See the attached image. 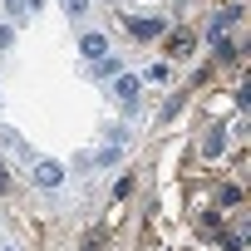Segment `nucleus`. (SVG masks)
<instances>
[{
  "label": "nucleus",
  "instance_id": "1",
  "mask_svg": "<svg viewBox=\"0 0 251 251\" xmlns=\"http://www.w3.org/2000/svg\"><path fill=\"white\" fill-rule=\"evenodd\" d=\"M35 187L40 192H59L64 187V163L59 158H40L35 163Z\"/></svg>",
  "mask_w": 251,
  "mask_h": 251
},
{
  "label": "nucleus",
  "instance_id": "2",
  "mask_svg": "<svg viewBox=\"0 0 251 251\" xmlns=\"http://www.w3.org/2000/svg\"><path fill=\"white\" fill-rule=\"evenodd\" d=\"M138 89H143V79H138V74H118V79H113V99L128 108V113L138 108Z\"/></svg>",
  "mask_w": 251,
  "mask_h": 251
},
{
  "label": "nucleus",
  "instance_id": "3",
  "mask_svg": "<svg viewBox=\"0 0 251 251\" xmlns=\"http://www.w3.org/2000/svg\"><path fill=\"white\" fill-rule=\"evenodd\" d=\"M79 54H84L89 64H94V59H103V54H108V35H99V30H84V35H79Z\"/></svg>",
  "mask_w": 251,
  "mask_h": 251
},
{
  "label": "nucleus",
  "instance_id": "4",
  "mask_svg": "<svg viewBox=\"0 0 251 251\" xmlns=\"http://www.w3.org/2000/svg\"><path fill=\"white\" fill-rule=\"evenodd\" d=\"M236 20H241V5H226V10H217V15H212V25H207V35H212V40H222V30H231Z\"/></svg>",
  "mask_w": 251,
  "mask_h": 251
},
{
  "label": "nucleus",
  "instance_id": "5",
  "mask_svg": "<svg viewBox=\"0 0 251 251\" xmlns=\"http://www.w3.org/2000/svg\"><path fill=\"white\" fill-rule=\"evenodd\" d=\"M89 74H94V79H118V74H123V59H118V54H103V59L89 64Z\"/></svg>",
  "mask_w": 251,
  "mask_h": 251
},
{
  "label": "nucleus",
  "instance_id": "6",
  "mask_svg": "<svg viewBox=\"0 0 251 251\" xmlns=\"http://www.w3.org/2000/svg\"><path fill=\"white\" fill-rule=\"evenodd\" d=\"M128 30H133V40H158L168 25L163 20H128Z\"/></svg>",
  "mask_w": 251,
  "mask_h": 251
},
{
  "label": "nucleus",
  "instance_id": "7",
  "mask_svg": "<svg viewBox=\"0 0 251 251\" xmlns=\"http://www.w3.org/2000/svg\"><path fill=\"white\" fill-rule=\"evenodd\" d=\"M222 148H226V133H222V128H212V133L202 138V153H207V158H217Z\"/></svg>",
  "mask_w": 251,
  "mask_h": 251
},
{
  "label": "nucleus",
  "instance_id": "8",
  "mask_svg": "<svg viewBox=\"0 0 251 251\" xmlns=\"http://www.w3.org/2000/svg\"><path fill=\"white\" fill-rule=\"evenodd\" d=\"M113 163H118V143H108V148L94 153V168H113Z\"/></svg>",
  "mask_w": 251,
  "mask_h": 251
},
{
  "label": "nucleus",
  "instance_id": "9",
  "mask_svg": "<svg viewBox=\"0 0 251 251\" xmlns=\"http://www.w3.org/2000/svg\"><path fill=\"white\" fill-rule=\"evenodd\" d=\"M59 5H64V15H69V20H79V15H89V0H59Z\"/></svg>",
  "mask_w": 251,
  "mask_h": 251
},
{
  "label": "nucleus",
  "instance_id": "10",
  "mask_svg": "<svg viewBox=\"0 0 251 251\" xmlns=\"http://www.w3.org/2000/svg\"><path fill=\"white\" fill-rule=\"evenodd\" d=\"M212 54H217V59H236V45H231V40H212Z\"/></svg>",
  "mask_w": 251,
  "mask_h": 251
},
{
  "label": "nucleus",
  "instance_id": "11",
  "mask_svg": "<svg viewBox=\"0 0 251 251\" xmlns=\"http://www.w3.org/2000/svg\"><path fill=\"white\" fill-rule=\"evenodd\" d=\"M187 50H192V35L177 30V35H173V54H187Z\"/></svg>",
  "mask_w": 251,
  "mask_h": 251
},
{
  "label": "nucleus",
  "instance_id": "12",
  "mask_svg": "<svg viewBox=\"0 0 251 251\" xmlns=\"http://www.w3.org/2000/svg\"><path fill=\"white\" fill-rule=\"evenodd\" d=\"M10 45H15V25H10V20H5V25H0V54H5V50H10Z\"/></svg>",
  "mask_w": 251,
  "mask_h": 251
},
{
  "label": "nucleus",
  "instance_id": "13",
  "mask_svg": "<svg viewBox=\"0 0 251 251\" xmlns=\"http://www.w3.org/2000/svg\"><path fill=\"white\" fill-rule=\"evenodd\" d=\"M25 10H30L25 0H5V15H10V20H25Z\"/></svg>",
  "mask_w": 251,
  "mask_h": 251
},
{
  "label": "nucleus",
  "instance_id": "14",
  "mask_svg": "<svg viewBox=\"0 0 251 251\" xmlns=\"http://www.w3.org/2000/svg\"><path fill=\"white\" fill-rule=\"evenodd\" d=\"M148 79H153V84H163V79H168V64H163V59H158V64H148Z\"/></svg>",
  "mask_w": 251,
  "mask_h": 251
},
{
  "label": "nucleus",
  "instance_id": "15",
  "mask_svg": "<svg viewBox=\"0 0 251 251\" xmlns=\"http://www.w3.org/2000/svg\"><path fill=\"white\" fill-rule=\"evenodd\" d=\"M0 192H10V177H5V163H0Z\"/></svg>",
  "mask_w": 251,
  "mask_h": 251
},
{
  "label": "nucleus",
  "instance_id": "16",
  "mask_svg": "<svg viewBox=\"0 0 251 251\" xmlns=\"http://www.w3.org/2000/svg\"><path fill=\"white\" fill-rule=\"evenodd\" d=\"M0 251H15V246H0Z\"/></svg>",
  "mask_w": 251,
  "mask_h": 251
}]
</instances>
